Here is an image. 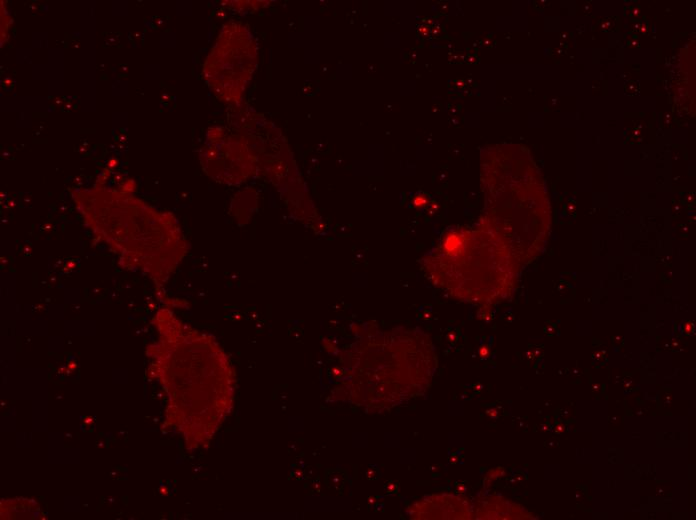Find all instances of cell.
<instances>
[{"instance_id":"cell-1","label":"cell","mask_w":696,"mask_h":520,"mask_svg":"<svg viewBox=\"0 0 696 520\" xmlns=\"http://www.w3.org/2000/svg\"><path fill=\"white\" fill-rule=\"evenodd\" d=\"M84 224L125 270L139 271L160 294L189 250L176 217L131 190L95 185L71 191Z\"/></svg>"},{"instance_id":"cell-3","label":"cell","mask_w":696,"mask_h":520,"mask_svg":"<svg viewBox=\"0 0 696 520\" xmlns=\"http://www.w3.org/2000/svg\"><path fill=\"white\" fill-rule=\"evenodd\" d=\"M245 138L226 136L223 129H212L199 153L204 172L214 181L239 185L259 171L258 153Z\"/></svg>"},{"instance_id":"cell-2","label":"cell","mask_w":696,"mask_h":520,"mask_svg":"<svg viewBox=\"0 0 696 520\" xmlns=\"http://www.w3.org/2000/svg\"><path fill=\"white\" fill-rule=\"evenodd\" d=\"M257 66V47L249 29L225 24L208 54L203 75L213 93L226 103L241 101Z\"/></svg>"},{"instance_id":"cell-4","label":"cell","mask_w":696,"mask_h":520,"mask_svg":"<svg viewBox=\"0 0 696 520\" xmlns=\"http://www.w3.org/2000/svg\"><path fill=\"white\" fill-rule=\"evenodd\" d=\"M386 490H387L388 492H390V493H394V492H396V490H397V485L394 484V483H392V482H391V483H388L387 486H386Z\"/></svg>"}]
</instances>
